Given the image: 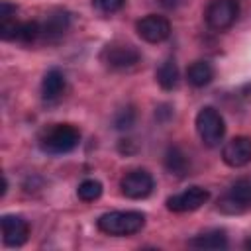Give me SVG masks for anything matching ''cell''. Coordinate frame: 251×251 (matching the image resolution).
<instances>
[{"label":"cell","instance_id":"1","mask_svg":"<svg viewBox=\"0 0 251 251\" xmlns=\"http://www.w3.org/2000/svg\"><path fill=\"white\" fill-rule=\"evenodd\" d=\"M145 226V214L137 210H118V212H106L96 220V227L106 235H133L141 231Z\"/></svg>","mask_w":251,"mask_h":251},{"label":"cell","instance_id":"2","mask_svg":"<svg viewBox=\"0 0 251 251\" xmlns=\"http://www.w3.org/2000/svg\"><path fill=\"white\" fill-rule=\"evenodd\" d=\"M80 143V131L71 124H55L47 127L39 137L41 151L49 155H65L76 149Z\"/></svg>","mask_w":251,"mask_h":251},{"label":"cell","instance_id":"3","mask_svg":"<svg viewBox=\"0 0 251 251\" xmlns=\"http://www.w3.org/2000/svg\"><path fill=\"white\" fill-rule=\"evenodd\" d=\"M196 131L206 147H218L226 135V122L216 108L204 106L196 114Z\"/></svg>","mask_w":251,"mask_h":251},{"label":"cell","instance_id":"4","mask_svg":"<svg viewBox=\"0 0 251 251\" xmlns=\"http://www.w3.org/2000/svg\"><path fill=\"white\" fill-rule=\"evenodd\" d=\"M218 210L222 214H243L247 210H251V178H239L235 180L229 190L218 200Z\"/></svg>","mask_w":251,"mask_h":251},{"label":"cell","instance_id":"5","mask_svg":"<svg viewBox=\"0 0 251 251\" xmlns=\"http://www.w3.org/2000/svg\"><path fill=\"white\" fill-rule=\"evenodd\" d=\"M141 59V53L135 45L131 43H108L102 53H100V61L112 69V71H126V69H131L139 63Z\"/></svg>","mask_w":251,"mask_h":251},{"label":"cell","instance_id":"6","mask_svg":"<svg viewBox=\"0 0 251 251\" xmlns=\"http://www.w3.org/2000/svg\"><path fill=\"white\" fill-rule=\"evenodd\" d=\"M239 16V4L237 0H210V4L204 10V20L210 29L224 31L235 24Z\"/></svg>","mask_w":251,"mask_h":251},{"label":"cell","instance_id":"7","mask_svg":"<svg viewBox=\"0 0 251 251\" xmlns=\"http://www.w3.org/2000/svg\"><path fill=\"white\" fill-rule=\"evenodd\" d=\"M120 188H122V194L131 198V200H141V198H147L153 188H155V180H153V175L145 169H133L129 173H126L120 180Z\"/></svg>","mask_w":251,"mask_h":251},{"label":"cell","instance_id":"8","mask_svg":"<svg viewBox=\"0 0 251 251\" xmlns=\"http://www.w3.org/2000/svg\"><path fill=\"white\" fill-rule=\"evenodd\" d=\"M135 31L147 43H161L171 35V22L165 16L149 14L135 24Z\"/></svg>","mask_w":251,"mask_h":251},{"label":"cell","instance_id":"9","mask_svg":"<svg viewBox=\"0 0 251 251\" xmlns=\"http://www.w3.org/2000/svg\"><path fill=\"white\" fill-rule=\"evenodd\" d=\"M208 198H210V192L206 188L190 186V188H186V190H182L178 194L169 196L167 198V208L171 212H176V214H180V212H194L200 206H204L208 202Z\"/></svg>","mask_w":251,"mask_h":251},{"label":"cell","instance_id":"10","mask_svg":"<svg viewBox=\"0 0 251 251\" xmlns=\"http://www.w3.org/2000/svg\"><path fill=\"white\" fill-rule=\"evenodd\" d=\"M2 224V241L6 247H22L29 237V224L25 218L16 214H6L0 220Z\"/></svg>","mask_w":251,"mask_h":251},{"label":"cell","instance_id":"11","mask_svg":"<svg viewBox=\"0 0 251 251\" xmlns=\"http://www.w3.org/2000/svg\"><path fill=\"white\" fill-rule=\"evenodd\" d=\"M222 159L227 167H233V169L245 167L247 163H251V137L237 135L229 139L222 149Z\"/></svg>","mask_w":251,"mask_h":251},{"label":"cell","instance_id":"12","mask_svg":"<svg viewBox=\"0 0 251 251\" xmlns=\"http://www.w3.org/2000/svg\"><path fill=\"white\" fill-rule=\"evenodd\" d=\"M39 25H41V37L39 39H43L47 43H55L71 27V14L67 10H53L45 16V20Z\"/></svg>","mask_w":251,"mask_h":251},{"label":"cell","instance_id":"13","mask_svg":"<svg viewBox=\"0 0 251 251\" xmlns=\"http://www.w3.org/2000/svg\"><path fill=\"white\" fill-rule=\"evenodd\" d=\"M65 90V75L59 69H51L45 73L41 80V96L47 102H55Z\"/></svg>","mask_w":251,"mask_h":251},{"label":"cell","instance_id":"14","mask_svg":"<svg viewBox=\"0 0 251 251\" xmlns=\"http://www.w3.org/2000/svg\"><path fill=\"white\" fill-rule=\"evenodd\" d=\"M194 249H226L227 247V235L224 229H210L204 233H198L188 241Z\"/></svg>","mask_w":251,"mask_h":251},{"label":"cell","instance_id":"15","mask_svg":"<svg viewBox=\"0 0 251 251\" xmlns=\"http://www.w3.org/2000/svg\"><path fill=\"white\" fill-rule=\"evenodd\" d=\"M214 78V67L208 61H194L188 69H186V80L188 84H192L194 88H202L206 84H210Z\"/></svg>","mask_w":251,"mask_h":251},{"label":"cell","instance_id":"16","mask_svg":"<svg viewBox=\"0 0 251 251\" xmlns=\"http://www.w3.org/2000/svg\"><path fill=\"white\" fill-rule=\"evenodd\" d=\"M163 163H165V169H167L171 175H176V176H184V175L188 173V167H190L188 157H186L184 151H182L180 147H176V145H171V147L165 151Z\"/></svg>","mask_w":251,"mask_h":251},{"label":"cell","instance_id":"17","mask_svg":"<svg viewBox=\"0 0 251 251\" xmlns=\"http://www.w3.org/2000/svg\"><path fill=\"white\" fill-rule=\"evenodd\" d=\"M157 82L163 90H173L178 84V67L175 59H167L157 69Z\"/></svg>","mask_w":251,"mask_h":251},{"label":"cell","instance_id":"18","mask_svg":"<svg viewBox=\"0 0 251 251\" xmlns=\"http://www.w3.org/2000/svg\"><path fill=\"white\" fill-rule=\"evenodd\" d=\"M102 182L100 180H94V178H86V180H82L80 184H78V188H76V194H78V198L80 200H84V202H94V200H98L100 196H102Z\"/></svg>","mask_w":251,"mask_h":251},{"label":"cell","instance_id":"19","mask_svg":"<svg viewBox=\"0 0 251 251\" xmlns=\"http://www.w3.org/2000/svg\"><path fill=\"white\" fill-rule=\"evenodd\" d=\"M133 124H135V110H133V106L122 108L116 114V118H114V127L116 129H129Z\"/></svg>","mask_w":251,"mask_h":251},{"label":"cell","instance_id":"20","mask_svg":"<svg viewBox=\"0 0 251 251\" xmlns=\"http://www.w3.org/2000/svg\"><path fill=\"white\" fill-rule=\"evenodd\" d=\"M124 4H126V0H92V8L104 16L116 14L118 10L124 8Z\"/></svg>","mask_w":251,"mask_h":251},{"label":"cell","instance_id":"21","mask_svg":"<svg viewBox=\"0 0 251 251\" xmlns=\"http://www.w3.org/2000/svg\"><path fill=\"white\" fill-rule=\"evenodd\" d=\"M184 0H159V4L163 6V8H167V10H173V8H176V6H180Z\"/></svg>","mask_w":251,"mask_h":251},{"label":"cell","instance_id":"22","mask_svg":"<svg viewBox=\"0 0 251 251\" xmlns=\"http://www.w3.org/2000/svg\"><path fill=\"white\" fill-rule=\"evenodd\" d=\"M245 247H247V249H251V239H247V241H245Z\"/></svg>","mask_w":251,"mask_h":251}]
</instances>
